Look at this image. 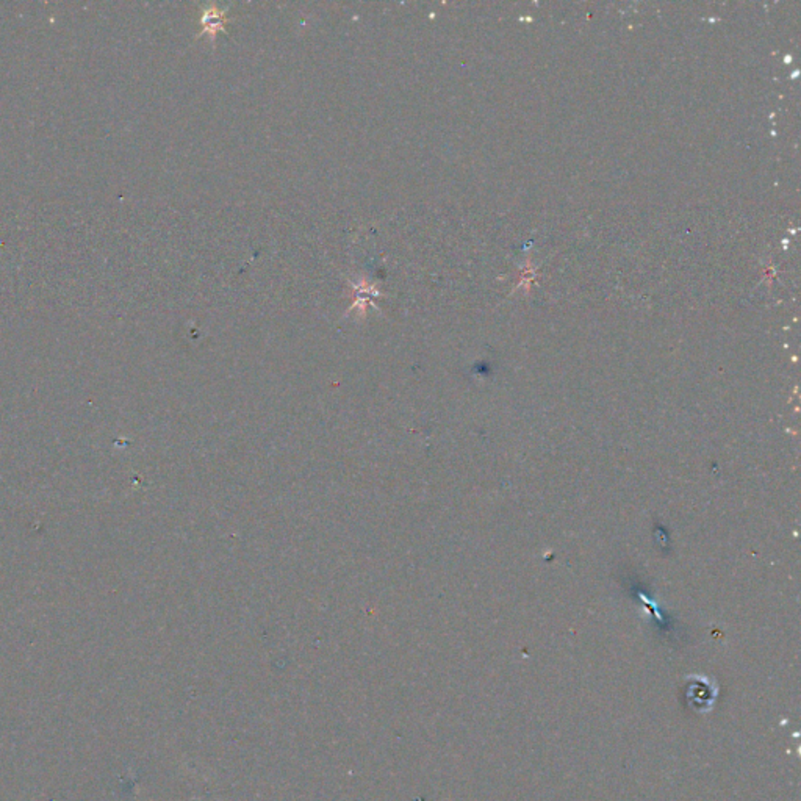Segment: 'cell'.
I'll list each match as a JSON object with an SVG mask.
<instances>
[{"mask_svg": "<svg viewBox=\"0 0 801 801\" xmlns=\"http://www.w3.org/2000/svg\"><path fill=\"white\" fill-rule=\"evenodd\" d=\"M224 21H226L224 11L218 10L217 6H212V8L205 10L204 16H202V27H204V33H208V35L214 36V33L224 27Z\"/></svg>", "mask_w": 801, "mask_h": 801, "instance_id": "cell-1", "label": "cell"}]
</instances>
